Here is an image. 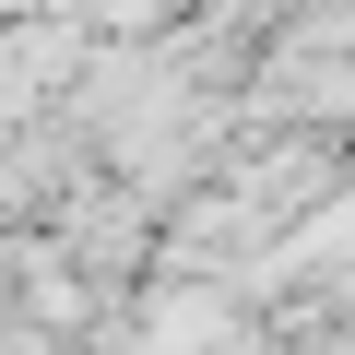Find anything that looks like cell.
I'll return each mask as SVG.
<instances>
[{"label":"cell","mask_w":355,"mask_h":355,"mask_svg":"<svg viewBox=\"0 0 355 355\" xmlns=\"http://www.w3.org/2000/svg\"><path fill=\"white\" fill-rule=\"evenodd\" d=\"M0 355H60V343H0Z\"/></svg>","instance_id":"obj_2"},{"label":"cell","mask_w":355,"mask_h":355,"mask_svg":"<svg viewBox=\"0 0 355 355\" xmlns=\"http://www.w3.org/2000/svg\"><path fill=\"white\" fill-rule=\"evenodd\" d=\"M237 343H249V320H237L214 284L154 296V308H142V331H130V355H237Z\"/></svg>","instance_id":"obj_1"}]
</instances>
